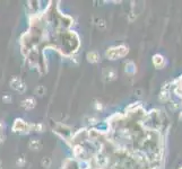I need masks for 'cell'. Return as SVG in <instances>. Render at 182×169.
Wrapping results in <instances>:
<instances>
[{"label":"cell","instance_id":"6da1fadb","mask_svg":"<svg viewBox=\"0 0 182 169\" xmlns=\"http://www.w3.org/2000/svg\"><path fill=\"white\" fill-rule=\"evenodd\" d=\"M10 86L13 89L15 90H18V91H21V93H24L25 89H26V86H25V83L22 81L18 77H13L10 80Z\"/></svg>","mask_w":182,"mask_h":169},{"label":"cell","instance_id":"7a4b0ae2","mask_svg":"<svg viewBox=\"0 0 182 169\" xmlns=\"http://www.w3.org/2000/svg\"><path fill=\"white\" fill-rule=\"evenodd\" d=\"M32 125L27 124L26 122L22 121V120H16L14 125V130H17L16 132H24V133H28L30 132V128Z\"/></svg>","mask_w":182,"mask_h":169},{"label":"cell","instance_id":"3957f363","mask_svg":"<svg viewBox=\"0 0 182 169\" xmlns=\"http://www.w3.org/2000/svg\"><path fill=\"white\" fill-rule=\"evenodd\" d=\"M22 105H23V107H24L25 109H32V108H34L35 107L34 98H27V99L23 100Z\"/></svg>","mask_w":182,"mask_h":169},{"label":"cell","instance_id":"277c9868","mask_svg":"<svg viewBox=\"0 0 182 169\" xmlns=\"http://www.w3.org/2000/svg\"><path fill=\"white\" fill-rule=\"evenodd\" d=\"M28 147H30V149H32V150H40V149L42 148V143H41L40 140L32 139L31 141H30V143H28Z\"/></svg>","mask_w":182,"mask_h":169},{"label":"cell","instance_id":"5b68a950","mask_svg":"<svg viewBox=\"0 0 182 169\" xmlns=\"http://www.w3.org/2000/svg\"><path fill=\"white\" fill-rule=\"evenodd\" d=\"M87 60L88 62H92V63L96 62L98 60V54L96 52H89V53H87Z\"/></svg>","mask_w":182,"mask_h":169},{"label":"cell","instance_id":"8992f818","mask_svg":"<svg viewBox=\"0 0 182 169\" xmlns=\"http://www.w3.org/2000/svg\"><path fill=\"white\" fill-rule=\"evenodd\" d=\"M42 166L44 168H49L50 166H51V159L48 158V157H44L42 159Z\"/></svg>","mask_w":182,"mask_h":169},{"label":"cell","instance_id":"52a82bcc","mask_svg":"<svg viewBox=\"0 0 182 169\" xmlns=\"http://www.w3.org/2000/svg\"><path fill=\"white\" fill-rule=\"evenodd\" d=\"M35 91L39 94L40 96H42L43 94H44V91H46V89H44V88H43L42 86H40L39 88H38V89H35Z\"/></svg>","mask_w":182,"mask_h":169},{"label":"cell","instance_id":"ba28073f","mask_svg":"<svg viewBox=\"0 0 182 169\" xmlns=\"http://www.w3.org/2000/svg\"><path fill=\"white\" fill-rule=\"evenodd\" d=\"M24 163H25V159L24 158H18L17 165L19 166V167H23V166H24Z\"/></svg>","mask_w":182,"mask_h":169},{"label":"cell","instance_id":"9c48e42d","mask_svg":"<svg viewBox=\"0 0 182 169\" xmlns=\"http://www.w3.org/2000/svg\"><path fill=\"white\" fill-rule=\"evenodd\" d=\"M5 141V135L2 132H0V143H2Z\"/></svg>","mask_w":182,"mask_h":169},{"label":"cell","instance_id":"30bf717a","mask_svg":"<svg viewBox=\"0 0 182 169\" xmlns=\"http://www.w3.org/2000/svg\"><path fill=\"white\" fill-rule=\"evenodd\" d=\"M4 100H5V102H10L11 98H10V97H6V96H5L4 97Z\"/></svg>","mask_w":182,"mask_h":169},{"label":"cell","instance_id":"8fae6325","mask_svg":"<svg viewBox=\"0 0 182 169\" xmlns=\"http://www.w3.org/2000/svg\"><path fill=\"white\" fill-rule=\"evenodd\" d=\"M2 128H4V124H2L1 122H0V129H2Z\"/></svg>","mask_w":182,"mask_h":169}]
</instances>
